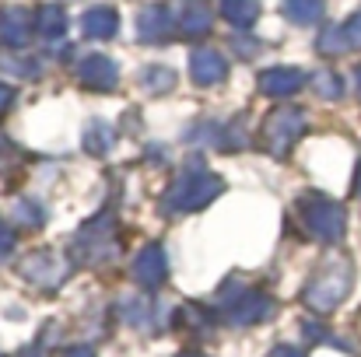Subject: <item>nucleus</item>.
<instances>
[{
	"mask_svg": "<svg viewBox=\"0 0 361 357\" xmlns=\"http://www.w3.org/2000/svg\"><path fill=\"white\" fill-rule=\"evenodd\" d=\"M305 126V116L298 109H284V113H274L267 123V140L274 144V151H284Z\"/></svg>",
	"mask_w": 361,
	"mask_h": 357,
	"instance_id": "obj_5",
	"label": "nucleus"
},
{
	"mask_svg": "<svg viewBox=\"0 0 361 357\" xmlns=\"http://www.w3.org/2000/svg\"><path fill=\"white\" fill-rule=\"evenodd\" d=\"M302 84H305V74L295 67H274V70L259 74V88L267 95H295Z\"/></svg>",
	"mask_w": 361,
	"mask_h": 357,
	"instance_id": "obj_7",
	"label": "nucleus"
},
{
	"mask_svg": "<svg viewBox=\"0 0 361 357\" xmlns=\"http://www.w3.org/2000/svg\"><path fill=\"white\" fill-rule=\"evenodd\" d=\"M67 357H92V354H88V351H71Z\"/></svg>",
	"mask_w": 361,
	"mask_h": 357,
	"instance_id": "obj_23",
	"label": "nucleus"
},
{
	"mask_svg": "<svg viewBox=\"0 0 361 357\" xmlns=\"http://www.w3.org/2000/svg\"><path fill=\"white\" fill-rule=\"evenodd\" d=\"M323 14V0H284V18L295 25H312Z\"/></svg>",
	"mask_w": 361,
	"mask_h": 357,
	"instance_id": "obj_14",
	"label": "nucleus"
},
{
	"mask_svg": "<svg viewBox=\"0 0 361 357\" xmlns=\"http://www.w3.org/2000/svg\"><path fill=\"white\" fill-rule=\"evenodd\" d=\"M358 95H361V67H358Z\"/></svg>",
	"mask_w": 361,
	"mask_h": 357,
	"instance_id": "obj_24",
	"label": "nucleus"
},
{
	"mask_svg": "<svg viewBox=\"0 0 361 357\" xmlns=\"http://www.w3.org/2000/svg\"><path fill=\"white\" fill-rule=\"evenodd\" d=\"M344 35H348V42H351V46H361V11L348 21V25H344Z\"/></svg>",
	"mask_w": 361,
	"mask_h": 357,
	"instance_id": "obj_19",
	"label": "nucleus"
},
{
	"mask_svg": "<svg viewBox=\"0 0 361 357\" xmlns=\"http://www.w3.org/2000/svg\"><path fill=\"white\" fill-rule=\"evenodd\" d=\"M344 49H351L344 28H326V32L319 35V53H344Z\"/></svg>",
	"mask_w": 361,
	"mask_h": 357,
	"instance_id": "obj_16",
	"label": "nucleus"
},
{
	"mask_svg": "<svg viewBox=\"0 0 361 357\" xmlns=\"http://www.w3.org/2000/svg\"><path fill=\"white\" fill-rule=\"evenodd\" d=\"M190 70H193V81H197V84H218V81L225 77L228 63H225L221 53H214V49H197Z\"/></svg>",
	"mask_w": 361,
	"mask_h": 357,
	"instance_id": "obj_10",
	"label": "nucleus"
},
{
	"mask_svg": "<svg viewBox=\"0 0 361 357\" xmlns=\"http://www.w3.org/2000/svg\"><path fill=\"white\" fill-rule=\"evenodd\" d=\"M348 284H351V270L348 266H330L312 287H309V305L312 308H319V312H326V308H334L344 294H348Z\"/></svg>",
	"mask_w": 361,
	"mask_h": 357,
	"instance_id": "obj_1",
	"label": "nucleus"
},
{
	"mask_svg": "<svg viewBox=\"0 0 361 357\" xmlns=\"http://www.w3.org/2000/svg\"><path fill=\"white\" fill-rule=\"evenodd\" d=\"M172 11L165 4H147L140 14H137V28H140V39L144 42H165L172 35Z\"/></svg>",
	"mask_w": 361,
	"mask_h": 357,
	"instance_id": "obj_4",
	"label": "nucleus"
},
{
	"mask_svg": "<svg viewBox=\"0 0 361 357\" xmlns=\"http://www.w3.org/2000/svg\"><path fill=\"white\" fill-rule=\"evenodd\" d=\"M179 28H183L186 35H204V32L211 28V11H207L200 0H186V4H183Z\"/></svg>",
	"mask_w": 361,
	"mask_h": 357,
	"instance_id": "obj_11",
	"label": "nucleus"
},
{
	"mask_svg": "<svg viewBox=\"0 0 361 357\" xmlns=\"http://www.w3.org/2000/svg\"><path fill=\"white\" fill-rule=\"evenodd\" d=\"M161 273H165V259H161V252H158V249H147V252L137 259V277H140L147 287H154V284L161 280Z\"/></svg>",
	"mask_w": 361,
	"mask_h": 357,
	"instance_id": "obj_15",
	"label": "nucleus"
},
{
	"mask_svg": "<svg viewBox=\"0 0 361 357\" xmlns=\"http://www.w3.org/2000/svg\"><path fill=\"white\" fill-rule=\"evenodd\" d=\"M270 357H302V351H295V347H277Z\"/></svg>",
	"mask_w": 361,
	"mask_h": 357,
	"instance_id": "obj_20",
	"label": "nucleus"
},
{
	"mask_svg": "<svg viewBox=\"0 0 361 357\" xmlns=\"http://www.w3.org/2000/svg\"><path fill=\"white\" fill-rule=\"evenodd\" d=\"M312 84L319 88L323 99H341V92H344V84H341V77H337L334 70H319V74L312 77Z\"/></svg>",
	"mask_w": 361,
	"mask_h": 357,
	"instance_id": "obj_17",
	"label": "nucleus"
},
{
	"mask_svg": "<svg viewBox=\"0 0 361 357\" xmlns=\"http://www.w3.org/2000/svg\"><path fill=\"white\" fill-rule=\"evenodd\" d=\"M140 81L154 84V92H165V88H172V84H176V74H172V70H147Z\"/></svg>",
	"mask_w": 361,
	"mask_h": 357,
	"instance_id": "obj_18",
	"label": "nucleus"
},
{
	"mask_svg": "<svg viewBox=\"0 0 361 357\" xmlns=\"http://www.w3.org/2000/svg\"><path fill=\"white\" fill-rule=\"evenodd\" d=\"M81 28H85V35H92V39H109V35H116V28H120V14H116L113 7H106V4L88 7L85 18H81Z\"/></svg>",
	"mask_w": 361,
	"mask_h": 357,
	"instance_id": "obj_9",
	"label": "nucleus"
},
{
	"mask_svg": "<svg viewBox=\"0 0 361 357\" xmlns=\"http://www.w3.org/2000/svg\"><path fill=\"white\" fill-rule=\"evenodd\" d=\"M218 189H221V182H218L214 175H207V172H186V175L179 179L172 200H176V207H200V203H207Z\"/></svg>",
	"mask_w": 361,
	"mask_h": 357,
	"instance_id": "obj_3",
	"label": "nucleus"
},
{
	"mask_svg": "<svg viewBox=\"0 0 361 357\" xmlns=\"http://www.w3.org/2000/svg\"><path fill=\"white\" fill-rule=\"evenodd\" d=\"M11 249V232H4V225H0V252H7Z\"/></svg>",
	"mask_w": 361,
	"mask_h": 357,
	"instance_id": "obj_21",
	"label": "nucleus"
},
{
	"mask_svg": "<svg viewBox=\"0 0 361 357\" xmlns=\"http://www.w3.org/2000/svg\"><path fill=\"white\" fill-rule=\"evenodd\" d=\"M305 218H309V228L316 232L319 238H341L344 235V211L323 196H312L305 200Z\"/></svg>",
	"mask_w": 361,
	"mask_h": 357,
	"instance_id": "obj_2",
	"label": "nucleus"
},
{
	"mask_svg": "<svg viewBox=\"0 0 361 357\" xmlns=\"http://www.w3.org/2000/svg\"><path fill=\"white\" fill-rule=\"evenodd\" d=\"M7 102H11V88H4V84H0V109H4Z\"/></svg>",
	"mask_w": 361,
	"mask_h": 357,
	"instance_id": "obj_22",
	"label": "nucleus"
},
{
	"mask_svg": "<svg viewBox=\"0 0 361 357\" xmlns=\"http://www.w3.org/2000/svg\"><path fill=\"white\" fill-rule=\"evenodd\" d=\"M221 14H225L232 25L249 28V25L256 21V14H259V0H221Z\"/></svg>",
	"mask_w": 361,
	"mask_h": 357,
	"instance_id": "obj_13",
	"label": "nucleus"
},
{
	"mask_svg": "<svg viewBox=\"0 0 361 357\" xmlns=\"http://www.w3.org/2000/svg\"><path fill=\"white\" fill-rule=\"evenodd\" d=\"M358 193H361V179H358Z\"/></svg>",
	"mask_w": 361,
	"mask_h": 357,
	"instance_id": "obj_25",
	"label": "nucleus"
},
{
	"mask_svg": "<svg viewBox=\"0 0 361 357\" xmlns=\"http://www.w3.org/2000/svg\"><path fill=\"white\" fill-rule=\"evenodd\" d=\"M116 77H120V70H116V63H113L109 56H88V60L81 63V81H85L88 88L109 92V88L116 84Z\"/></svg>",
	"mask_w": 361,
	"mask_h": 357,
	"instance_id": "obj_8",
	"label": "nucleus"
},
{
	"mask_svg": "<svg viewBox=\"0 0 361 357\" xmlns=\"http://www.w3.org/2000/svg\"><path fill=\"white\" fill-rule=\"evenodd\" d=\"M35 28H39V35H46V39H60L63 28H67V14H63V7H56V4L39 7V11H35Z\"/></svg>",
	"mask_w": 361,
	"mask_h": 357,
	"instance_id": "obj_12",
	"label": "nucleus"
},
{
	"mask_svg": "<svg viewBox=\"0 0 361 357\" xmlns=\"http://www.w3.org/2000/svg\"><path fill=\"white\" fill-rule=\"evenodd\" d=\"M28 35H32V11H25L18 4L4 7V14H0V39L7 46H25Z\"/></svg>",
	"mask_w": 361,
	"mask_h": 357,
	"instance_id": "obj_6",
	"label": "nucleus"
}]
</instances>
